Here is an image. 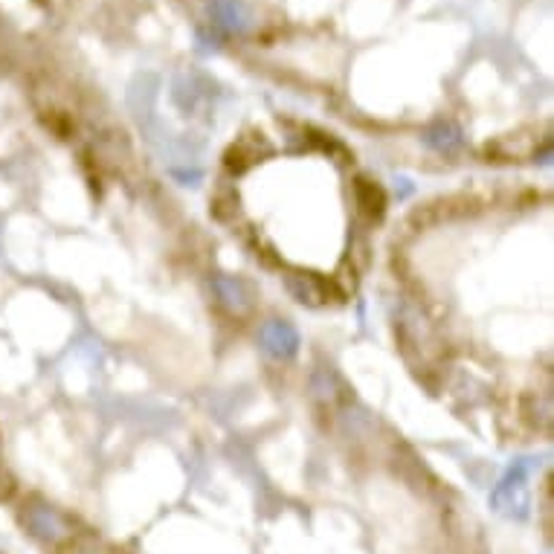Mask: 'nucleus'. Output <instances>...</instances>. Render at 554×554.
Returning a JSON list of instances; mask_svg holds the SVG:
<instances>
[{"label":"nucleus","instance_id":"nucleus-1","mask_svg":"<svg viewBox=\"0 0 554 554\" xmlns=\"http://www.w3.org/2000/svg\"><path fill=\"white\" fill-rule=\"evenodd\" d=\"M525 473H528V465H517L505 479H502V485L494 491L496 511H502V514H508V517H525V508H528Z\"/></svg>","mask_w":554,"mask_h":554},{"label":"nucleus","instance_id":"nucleus-2","mask_svg":"<svg viewBox=\"0 0 554 554\" xmlns=\"http://www.w3.org/2000/svg\"><path fill=\"white\" fill-rule=\"evenodd\" d=\"M259 340H262V349L276 360H288L299 351V334H296L291 322H264Z\"/></svg>","mask_w":554,"mask_h":554},{"label":"nucleus","instance_id":"nucleus-3","mask_svg":"<svg viewBox=\"0 0 554 554\" xmlns=\"http://www.w3.org/2000/svg\"><path fill=\"white\" fill-rule=\"evenodd\" d=\"M212 15L215 21L230 32H247L250 30V9L241 0H212Z\"/></svg>","mask_w":554,"mask_h":554},{"label":"nucleus","instance_id":"nucleus-4","mask_svg":"<svg viewBox=\"0 0 554 554\" xmlns=\"http://www.w3.org/2000/svg\"><path fill=\"white\" fill-rule=\"evenodd\" d=\"M27 525L32 528V534H38L44 540H59V537H64V523H61L50 508H35V511H30Z\"/></svg>","mask_w":554,"mask_h":554},{"label":"nucleus","instance_id":"nucleus-5","mask_svg":"<svg viewBox=\"0 0 554 554\" xmlns=\"http://www.w3.org/2000/svg\"><path fill=\"white\" fill-rule=\"evenodd\" d=\"M215 288H218L221 299H224L233 311H244V308H247V293H244V285H241V282L221 276V279L215 282Z\"/></svg>","mask_w":554,"mask_h":554},{"label":"nucleus","instance_id":"nucleus-6","mask_svg":"<svg viewBox=\"0 0 554 554\" xmlns=\"http://www.w3.org/2000/svg\"><path fill=\"white\" fill-rule=\"evenodd\" d=\"M430 143L438 148H444V151H450V148L459 146V134H456V131H450V128H438V137H430Z\"/></svg>","mask_w":554,"mask_h":554}]
</instances>
